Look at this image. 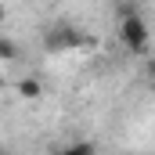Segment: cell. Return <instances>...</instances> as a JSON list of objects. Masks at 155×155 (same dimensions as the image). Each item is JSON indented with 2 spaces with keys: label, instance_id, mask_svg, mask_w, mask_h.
I'll return each instance as SVG.
<instances>
[{
  "label": "cell",
  "instance_id": "obj_1",
  "mask_svg": "<svg viewBox=\"0 0 155 155\" xmlns=\"http://www.w3.org/2000/svg\"><path fill=\"white\" fill-rule=\"evenodd\" d=\"M119 40L130 54H148V40H152V29L144 22V15H126L119 18Z\"/></svg>",
  "mask_w": 155,
  "mask_h": 155
},
{
  "label": "cell",
  "instance_id": "obj_2",
  "mask_svg": "<svg viewBox=\"0 0 155 155\" xmlns=\"http://www.w3.org/2000/svg\"><path fill=\"white\" fill-rule=\"evenodd\" d=\"M83 40H87L83 33L69 29V25H58V29L51 33V40H47V47H58V51H65V47H79Z\"/></svg>",
  "mask_w": 155,
  "mask_h": 155
},
{
  "label": "cell",
  "instance_id": "obj_3",
  "mask_svg": "<svg viewBox=\"0 0 155 155\" xmlns=\"http://www.w3.org/2000/svg\"><path fill=\"white\" fill-rule=\"evenodd\" d=\"M18 94H22V97H29V101H36V97H43V87H40V79L25 76L22 83H18Z\"/></svg>",
  "mask_w": 155,
  "mask_h": 155
},
{
  "label": "cell",
  "instance_id": "obj_4",
  "mask_svg": "<svg viewBox=\"0 0 155 155\" xmlns=\"http://www.w3.org/2000/svg\"><path fill=\"white\" fill-rule=\"evenodd\" d=\"M58 155H94V144L90 141H76V144H65Z\"/></svg>",
  "mask_w": 155,
  "mask_h": 155
},
{
  "label": "cell",
  "instance_id": "obj_5",
  "mask_svg": "<svg viewBox=\"0 0 155 155\" xmlns=\"http://www.w3.org/2000/svg\"><path fill=\"white\" fill-rule=\"evenodd\" d=\"M0 51H4V61H11V58H15V43H11V40H4V43H0Z\"/></svg>",
  "mask_w": 155,
  "mask_h": 155
},
{
  "label": "cell",
  "instance_id": "obj_6",
  "mask_svg": "<svg viewBox=\"0 0 155 155\" xmlns=\"http://www.w3.org/2000/svg\"><path fill=\"white\" fill-rule=\"evenodd\" d=\"M144 72H148V76L155 79V58H148V61H144Z\"/></svg>",
  "mask_w": 155,
  "mask_h": 155
},
{
  "label": "cell",
  "instance_id": "obj_7",
  "mask_svg": "<svg viewBox=\"0 0 155 155\" xmlns=\"http://www.w3.org/2000/svg\"><path fill=\"white\" fill-rule=\"evenodd\" d=\"M4 155H15V152H4Z\"/></svg>",
  "mask_w": 155,
  "mask_h": 155
}]
</instances>
